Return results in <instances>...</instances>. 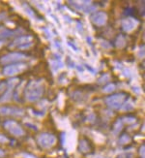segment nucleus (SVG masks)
<instances>
[{"label": "nucleus", "instance_id": "f257e3e1", "mask_svg": "<svg viewBox=\"0 0 145 158\" xmlns=\"http://www.w3.org/2000/svg\"><path fill=\"white\" fill-rule=\"evenodd\" d=\"M44 85L42 81H31L27 85L24 94L25 98L29 102H35L41 98V96L44 93Z\"/></svg>", "mask_w": 145, "mask_h": 158}, {"label": "nucleus", "instance_id": "f03ea898", "mask_svg": "<svg viewBox=\"0 0 145 158\" xmlns=\"http://www.w3.org/2000/svg\"><path fill=\"white\" fill-rule=\"evenodd\" d=\"M126 99V94L124 93H117L114 95H111L106 99L107 105L114 110H118L122 107L124 101Z\"/></svg>", "mask_w": 145, "mask_h": 158}, {"label": "nucleus", "instance_id": "7ed1b4c3", "mask_svg": "<svg viewBox=\"0 0 145 158\" xmlns=\"http://www.w3.org/2000/svg\"><path fill=\"white\" fill-rule=\"evenodd\" d=\"M55 143H56V138L50 133H43L38 137V143L44 148H52Z\"/></svg>", "mask_w": 145, "mask_h": 158}, {"label": "nucleus", "instance_id": "20e7f679", "mask_svg": "<svg viewBox=\"0 0 145 158\" xmlns=\"http://www.w3.org/2000/svg\"><path fill=\"white\" fill-rule=\"evenodd\" d=\"M26 69V64L24 63H15L6 66L3 69V74L7 77H13L23 72Z\"/></svg>", "mask_w": 145, "mask_h": 158}, {"label": "nucleus", "instance_id": "39448f33", "mask_svg": "<svg viewBox=\"0 0 145 158\" xmlns=\"http://www.w3.org/2000/svg\"><path fill=\"white\" fill-rule=\"evenodd\" d=\"M27 58V56L23 53H20V52H11L8 54H5L1 57L0 59V62L3 63V64H9V63H14V62H17L19 63V61H22L25 60Z\"/></svg>", "mask_w": 145, "mask_h": 158}, {"label": "nucleus", "instance_id": "423d86ee", "mask_svg": "<svg viewBox=\"0 0 145 158\" xmlns=\"http://www.w3.org/2000/svg\"><path fill=\"white\" fill-rule=\"evenodd\" d=\"M4 127L6 128L7 131L16 137H20L24 135V130L22 129V127L14 120L6 121L4 123Z\"/></svg>", "mask_w": 145, "mask_h": 158}, {"label": "nucleus", "instance_id": "0eeeda50", "mask_svg": "<svg viewBox=\"0 0 145 158\" xmlns=\"http://www.w3.org/2000/svg\"><path fill=\"white\" fill-rule=\"evenodd\" d=\"M32 41H33V37H31V36H28V35L20 36L14 41L10 47L11 48H19V49H26V48H29L32 45Z\"/></svg>", "mask_w": 145, "mask_h": 158}, {"label": "nucleus", "instance_id": "6e6552de", "mask_svg": "<svg viewBox=\"0 0 145 158\" xmlns=\"http://www.w3.org/2000/svg\"><path fill=\"white\" fill-rule=\"evenodd\" d=\"M24 114V110L17 107H0V114L10 116H22Z\"/></svg>", "mask_w": 145, "mask_h": 158}, {"label": "nucleus", "instance_id": "1a4fd4ad", "mask_svg": "<svg viewBox=\"0 0 145 158\" xmlns=\"http://www.w3.org/2000/svg\"><path fill=\"white\" fill-rule=\"evenodd\" d=\"M18 84V79H12L8 81V88H7V90L5 91L4 95L1 96V98H0V102L1 103H5V102H8L10 101L12 95H13V91H14V88L15 86Z\"/></svg>", "mask_w": 145, "mask_h": 158}, {"label": "nucleus", "instance_id": "9d476101", "mask_svg": "<svg viewBox=\"0 0 145 158\" xmlns=\"http://www.w3.org/2000/svg\"><path fill=\"white\" fill-rule=\"evenodd\" d=\"M139 25V22L134 18H127L122 20V28L126 32H132Z\"/></svg>", "mask_w": 145, "mask_h": 158}, {"label": "nucleus", "instance_id": "9b49d317", "mask_svg": "<svg viewBox=\"0 0 145 158\" xmlns=\"http://www.w3.org/2000/svg\"><path fill=\"white\" fill-rule=\"evenodd\" d=\"M92 23L98 26H102L103 24H106L107 20V15L105 12H97L94 13L91 17Z\"/></svg>", "mask_w": 145, "mask_h": 158}, {"label": "nucleus", "instance_id": "f8f14e48", "mask_svg": "<svg viewBox=\"0 0 145 158\" xmlns=\"http://www.w3.org/2000/svg\"><path fill=\"white\" fill-rule=\"evenodd\" d=\"M15 32L6 28L4 26H0V39H6V38H9L12 37Z\"/></svg>", "mask_w": 145, "mask_h": 158}, {"label": "nucleus", "instance_id": "ddd939ff", "mask_svg": "<svg viewBox=\"0 0 145 158\" xmlns=\"http://www.w3.org/2000/svg\"><path fill=\"white\" fill-rule=\"evenodd\" d=\"M79 148H80V150L82 152H88L89 149H90V148H89L87 141H85V140L80 141L79 142Z\"/></svg>", "mask_w": 145, "mask_h": 158}, {"label": "nucleus", "instance_id": "4468645a", "mask_svg": "<svg viewBox=\"0 0 145 158\" xmlns=\"http://www.w3.org/2000/svg\"><path fill=\"white\" fill-rule=\"evenodd\" d=\"M121 110H123V111H130V110H133L134 109V104L132 103V101L131 100H128L125 104H123L122 107L120 108Z\"/></svg>", "mask_w": 145, "mask_h": 158}, {"label": "nucleus", "instance_id": "2eb2a0df", "mask_svg": "<svg viewBox=\"0 0 145 158\" xmlns=\"http://www.w3.org/2000/svg\"><path fill=\"white\" fill-rule=\"evenodd\" d=\"M115 88H116V86H115V85H113V84H109V85H107L105 88H103V92L105 93H110V92H113L114 90H115Z\"/></svg>", "mask_w": 145, "mask_h": 158}, {"label": "nucleus", "instance_id": "dca6fc26", "mask_svg": "<svg viewBox=\"0 0 145 158\" xmlns=\"http://www.w3.org/2000/svg\"><path fill=\"white\" fill-rule=\"evenodd\" d=\"M121 129H122V121L118 120V121L116 122L115 126H114V134L119 133L121 131Z\"/></svg>", "mask_w": 145, "mask_h": 158}, {"label": "nucleus", "instance_id": "f3484780", "mask_svg": "<svg viewBox=\"0 0 145 158\" xmlns=\"http://www.w3.org/2000/svg\"><path fill=\"white\" fill-rule=\"evenodd\" d=\"M124 45H125V40H124V38L122 36H119L118 38H117V44L116 46L118 48H122Z\"/></svg>", "mask_w": 145, "mask_h": 158}, {"label": "nucleus", "instance_id": "a211bd4d", "mask_svg": "<svg viewBox=\"0 0 145 158\" xmlns=\"http://www.w3.org/2000/svg\"><path fill=\"white\" fill-rule=\"evenodd\" d=\"M131 141V139H130V137L128 136V135H123L121 138H120V143H129Z\"/></svg>", "mask_w": 145, "mask_h": 158}, {"label": "nucleus", "instance_id": "6ab92c4d", "mask_svg": "<svg viewBox=\"0 0 145 158\" xmlns=\"http://www.w3.org/2000/svg\"><path fill=\"white\" fill-rule=\"evenodd\" d=\"M108 80H109V77L107 76V75H105V76L102 77V78L99 80V82H100V84H105V82H107Z\"/></svg>", "mask_w": 145, "mask_h": 158}, {"label": "nucleus", "instance_id": "aec40b11", "mask_svg": "<svg viewBox=\"0 0 145 158\" xmlns=\"http://www.w3.org/2000/svg\"><path fill=\"white\" fill-rule=\"evenodd\" d=\"M8 142H9V139L7 138L6 136L0 134V143H8Z\"/></svg>", "mask_w": 145, "mask_h": 158}, {"label": "nucleus", "instance_id": "412c9836", "mask_svg": "<svg viewBox=\"0 0 145 158\" xmlns=\"http://www.w3.org/2000/svg\"><path fill=\"white\" fill-rule=\"evenodd\" d=\"M6 91V84H0V94Z\"/></svg>", "mask_w": 145, "mask_h": 158}, {"label": "nucleus", "instance_id": "4be33fe9", "mask_svg": "<svg viewBox=\"0 0 145 158\" xmlns=\"http://www.w3.org/2000/svg\"><path fill=\"white\" fill-rule=\"evenodd\" d=\"M135 118H125V121L126 122H128V123H133V122H135Z\"/></svg>", "mask_w": 145, "mask_h": 158}, {"label": "nucleus", "instance_id": "5701e85b", "mask_svg": "<svg viewBox=\"0 0 145 158\" xmlns=\"http://www.w3.org/2000/svg\"><path fill=\"white\" fill-rule=\"evenodd\" d=\"M23 158H37L36 156H34L32 154H28V153H24L23 154Z\"/></svg>", "mask_w": 145, "mask_h": 158}, {"label": "nucleus", "instance_id": "b1692460", "mask_svg": "<svg viewBox=\"0 0 145 158\" xmlns=\"http://www.w3.org/2000/svg\"><path fill=\"white\" fill-rule=\"evenodd\" d=\"M144 149H145V147L142 146V147L140 148V155H142V158L145 157V155H144Z\"/></svg>", "mask_w": 145, "mask_h": 158}, {"label": "nucleus", "instance_id": "393cba45", "mask_svg": "<svg viewBox=\"0 0 145 158\" xmlns=\"http://www.w3.org/2000/svg\"><path fill=\"white\" fill-rule=\"evenodd\" d=\"M89 158H107V157H103V156H102V155L96 154V155H91V156H89Z\"/></svg>", "mask_w": 145, "mask_h": 158}, {"label": "nucleus", "instance_id": "a878e982", "mask_svg": "<svg viewBox=\"0 0 145 158\" xmlns=\"http://www.w3.org/2000/svg\"><path fill=\"white\" fill-rule=\"evenodd\" d=\"M6 18V13H2V14H0V20H2L3 19Z\"/></svg>", "mask_w": 145, "mask_h": 158}, {"label": "nucleus", "instance_id": "bb28decb", "mask_svg": "<svg viewBox=\"0 0 145 158\" xmlns=\"http://www.w3.org/2000/svg\"><path fill=\"white\" fill-rule=\"evenodd\" d=\"M4 44H5V43H4V41H3V40H0V48H2V47L4 46Z\"/></svg>", "mask_w": 145, "mask_h": 158}, {"label": "nucleus", "instance_id": "cd10ccee", "mask_svg": "<svg viewBox=\"0 0 145 158\" xmlns=\"http://www.w3.org/2000/svg\"><path fill=\"white\" fill-rule=\"evenodd\" d=\"M3 155H4V152H3V150L0 149V156H3Z\"/></svg>", "mask_w": 145, "mask_h": 158}]
</instances>
